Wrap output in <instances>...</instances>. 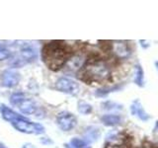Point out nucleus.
<instances>
[{
    "label": "nucleus",
    "instance_id": "nucleus-20",
    "mask_svg": "<svg viewBox=\"0 0 158 148\" xmlns=\"http://www.w3.org/2000/svg\"><path fill=\"white\" fill-rule=\"evenodd\" d=\"M8 64H9V66L12 67V69H14V68H20V67L25 66L27 64V62L19 56V53H13L12 56L9 58Z\"/></svg>",
    "mask_w": 158,
    "mask_h": 148
},
{
    "label": "nucleus",
    "instance_id": "nucleus-16",
    "mask_svg": "<svg viewBox=\"0 0 158 148\" xmlns=\"http://www.w3.org/2000/svg\"><path fill=\"white\" fill-rule=\"evenodd\" d=\"M133 82L138 87L144 86V71L140 64H136L135 66V77H133Z\"/></svg>",
    "mask_w": 158,
    "mask_h": 148
},
{
    "label": "nucleus",
    "instance_id": "nucleus-25",
    "mask_svg": "<svg viewBox=\"0 0 158 148\" xmlns=\"http://www.w3.org/2000/svg\"><path fill=\"white\" fill-rule=\"evenodd\" d=\"M139 43H140L141 47H143V48H148L150 47V42L146 41V39H140Z\"/></svg>",
    "mask_w": 158,
    "mask_h": 148
},
{
    "label": "nucleus",
    "instance_id": "nucleus-27",
    "mask_svg": "<svg viewBox=\"0 0 158 148\" xmlns=\"http://www.w3.org/2000/svg\"><path fill=\"white\" fill-rule=\"evenodd\" d=\"M22 148H37V147H35L33 144H31V143H25V144L22 146Z\"/></svg>",
    "mask_w": 158,
    "mask_h": 148
},
{
    "label": "nucleus",
    "instance_id": "nucleus-13",
    "mask_svg": "<svg viewBox=\"0 0 158 148\" xmlns=\"http://www.w3.org/2000/svg\"><path fill=\"white\" fill-rule=\"evenodd\" d=\"M100 137H101V130H100V128L96 125H89L83 131L82 138L85 141H87L89 144L98 141V139Z\"/></svg>",
    "mask_w": 158,
    "mask_h": 148
},
{
    "label": "nucleus",
    "instance_id": "nucleus-2",
    "mask_svg": "<svg viewBox=\"0 0 158 148\" xmlns=\"http://www.w3.org/2000/svg\"><path fill=\"white\" fill-rule=\"evenodd\" d=\"M79 73L83 80L88 82H105L112 77L110 65L100 57H87L85 65Z\"/></svg>",
    "mask_w": 158,
    "mask_h": 148
},
{
    "label": "nucleus",
    "instance_id": "nucleus-1",
    "mask_svg": "<svg viewBox=\"0 0 158 148\" xmlns=\"http://www.w3.org/2000/svg\"><path fill=\"white\" fill-rule=\"evenodd\" d=\"M72 53V49L63 42H51L43 48V59L52 70H58L63 67L66 59Z\"/></svg>",
    "mask_w": 158,
    "mask_h": 148
},
{
    "label": "nucleus",
    "instance_id": "nucleus-21",
    "mask_svg": "<svg viewBox=\"0 0 158 148\" xmlns=\"http://www.w3.org/2000/svg\"><path fill=\"white\" fill-rule=\"evenodd\" d=\"M102 109L108 112H114V111H122L123 109V106L122 104L116 103L114 101H105L102 103Z\"/></svg>",
    "mask_w": 158,
    "mask_h": 148
},
{
    "label": "nucleus",
    "instance_id": "nucleus-5",
    "mask_svg": "<svg viewBox=\"0 0 158 148\" xmlns=\"http://www.w3.org/2000/svg\"><path fill=\"white\" fill-rule=\"evenodd\" d=\"M54 87H56L57 91L67 94V95L70 96H76L78 95L79 91H80V85H79V83L76 82L74 79L66 76L59 77L56 81Z\"/></svg>",
    "mask_w": 158,
    "mask_h": 148
},
{
    "label": "nucleus",
    "instance_id": "nucleus-28",
    "mask_svg": "<svg viewBox=\"0 0 158 148\" xmlns=\"http://www.w3.org/2000/svg\"><path fill=\"white\" fill-rule=\"evenodd\" d=\"M153 132L158 133V121L155 122V126H154V128H153Z\"/></svg>",
    "mask_w": 158,
    "mask_h": 148
},
{
    "label": "nucleus",
    "instance_id": "nucleus-15",
    "mask_svg": "<svg viewBox=\"0 0 158 148\" xmlns=\"http://www.w3.org/2000/svg\"><path fill=\"white\" fill-rule=\"evenodd\" d=\"M100 121L105 126L113 127L121 125L123 118L122 116L117 115V113H105L101 117Z\"/></svg>",
    "mask_w": 158,
    "mask_h": 148
},
{
    "label": "nucleus",
    "instance_id": "nucleus-3",
    "mask_svg": "<svg viewBox=\"0 0 158 148\" xmlns=\"http://www.w3.org/2000/svg\"><path fill=\"white\" fill-rule=\"evenodd\" d=\"M87 61V56L82 52H72L66 59L62 67L63 71L68 74L79 73L85 65Z\"/></svg>",
    "mask_w": 158,
    "mask_h": 148
},
{
    "label": "nucleus",
    "instance_id": "nucleus-26",
    "mask_svg": "<svg viewBox=\"0 0 158 148\" xmlns=\"http://www.w3.org/2000/svg\"><path fill=\"white\" fill-rule=\"evenodd\" d=\"M105 148H127L126 144H122V145H106Z\"/></svg>",
    "mask_w": 158,
    "mask_h": 148
},
{
    "label": "nucleus",
    "instance_id": "nucleus-23",
    "mask_svg": "<svg viewBox=\"0 0 158 148\" xmlns=\"http://www.w3.org/2000/svg\"><path fill=\"white\" fill-rule=\"evenodd\" d=\"M12 51L5 43H0V61L7 60L12 56Z\"/></svg>",
    "mask_w": 158,
    "mask_h": 148
},
{
    "label": "nucleus",
    "instance_id": "nucleus-17",
    "mask_svg": "<svg viewBox=\"0 0 158 148\" xmlns=\"http://www.w3.org/2000/svg\"><path fill=\"white\" fill-rule=\"evenodd\" d=\"M65 148H92L90 144L80 137H73L69 143L64 144Z\"/></svg>",
    "mask_w": 158,
    "mask_h": 148
},
{
    "label": "nucleus",
    "instance_id": "nucleus-24",
    "mask_svg": "<svg viewBox=\"0 0 158 148\" xmlns=\"http://www.w3.org/2000/svg\"><path fill=\"white\" fill-rule=\"evenodd\" d=\"M40 141H41L42 144H44V145H51V144H52V143H53V141L49 137H48V136L41 137V138H40Z\"/></svg>",
    "mask_w": 158,
    "mask_h": 148
},
{
    "label": "nucleus",
    "instance_id": "nucleus-18",
    "mask_svg": "<svg viewBox=\"0 0 158 148\" xmlns=\"http://www.w3.org/2000/svg\"><path fill=\"white\" fill-rule=\"evenodd\" d=\"M29 96L26 93L21 92V91H17V92H13L9 97V102L12 106L14 107H18L20 104H21L25 99H27Z\"/></svg>",
    "mask_w": 158,
    "mask_h": 148
},
{
    "label": "nucleus",
    "instance_id": "nucleus-12",
    "mask_svg": "<svg viewBox=\"0 0 158 148\" xmlns=\"http://www.w3.org/2000/svg\"><path fill=\"white\" fill-rule=\"evenodd\" d=\"M131 113L132 116L136 117L138 120H140L142 121H147L148 120H150L151 116L148 113L144 108H143L142 104L140 103L139 100H135L131 105Z\"/></svg>",
    "mask_w": 158,
    "mask_h": 148
},
{
    "label": "nucleus",
    "instance_id": "nucleus-11",
    "mask_svg": "<svg viewBox=\"0 0 158 148\" xmlns=\"http://www.w3.org/2000/svg\"><path fill=\"white\" fill-rule=\"evenodd\" d=\"M0 115H1L4 121H6L10 123L15 122L20 120H23V118L26 117L25 116L21 115V113L14 111L13 109L9 108L6 105H4V104H0Z\"/></svg>",
    "mask_w": 158,
    "mask_h": 148
},
{
    "label": "nucleus",
    "instance_id": "nucleus-30",
    "mask_svg": "<svg viewBox=\"0 0 158 148\" xmlns=\"http://www.w3.org/2000/svg\"><path fill=\"white\" fill-rule=\"evenodd\" d=\"M155 66H156V69H157V71H158V61H155Z\"/></svg>",
    "mask_w": 158,
    "mask_h": 148
},
{
    "label": "nucleus",
    "instance_id": "nucleus-6",
    "mask_svg": "<svg viewBox=\"0 0 158 148\" xmlns=\"http://www.w3.org/2000/svg\"><path fill=\"white\" fill-rule=\"evenodd\" d=\"M56 123L59 130H61L64 132H68L76 127L77 118L72 113L67 111H62L56 115Z\"/></svg>",
    "mask_w": 158,
    "mask_h": 148
},
{
    "label": "nucleus",
    "instance_id": "nucleus-7",
    "mask_svg": "<svg viewBox=\"0 0 158 148\" xmlns=\"http://www.w3.org/2000/svg\"><path fill=\"white\" fill-rule=\"evenodd\" d=\"M21 80L20 73L15 69H5L0 74V85L7 89H13L17 87Z\"/></svg>",
    "mask_w": 158,
    "mask_h": 148
},
{
    "label": "nucleus",
    "instance_id": "nucleus-10",
    "mask_svg": "<svg viewBox=\"0 0 158 148\" xmlns=\"http://www.w3.org/2000/svg\"><path fill=\"white\" fill-rule=\"evenodd\" d=\"M42 107H40L36 101L33 100V99L30 97L25 99V100L18 106L19 111L21 112L23 115L34 116V117L37 115V113L39 112V110Z\"/></svg>",
    "mask_w": 158,
    "mask_h": 148
},
{
    "label": "nucleus",
    "instance_id": "nucleus-19",
    "mask_svg": "<svg viewBox=\"0 0 158 148\" xmlns=\"http://www.w3.org/2000/svg\"><path fill=\"white\" fill-rule=\"evenodd\" d=\"M122 88L121 85H114V86H104L97 89L95 91V96L96 97H100V98H104L107 97L109 94L112 92H115L117 90H120Z\"/></svg>",
    "mask_w": 158,
    "mask_h": 148
},
{
    "label": "nucleus",
    "instance_id": "nucleus-8",
    "mask_svg": "<svg viewBox=\"0 0 158 148\" xmlns=\"http://www.w3.org/2000/svg\"><path fill=\"white\" fill-rule=\"evenodd\" d=\"M18 47V53L27 63L34 62L38 57L37 47L33 43L28 42H22L20 43H14Z\"/></svg>",
    "mask_w": 158,
    "mask_h": 148
},
{
    "label": "nucleus",
    "instance_id": "nucleus-22",
    "mask_svg": "<svg viewBox=\"0 0 158 148\" xmlns=\"http://www.w3.org/2000/svg\"><path fill=\"white\" fill-rule=\"evenodd\" d=\"M77 111L81 113V115H90L93 112V107L89 103L85 101H79L77 103Z\"/></svg>",
    "mask_w": 158,
    "mask_h": 148
},
{
    "label": "nucleus",
    "instance_id": "nucleus-14",
    "mask_svg": "<svg viewBox=\"0 0 158 148\" xmlns=\"http://www.w3.org/2000/svg\"><path fill=\"white\" fill-rule=\"evenodd\" d=\"M125 143V135L118 130H112L106 135V145H122Z\"/></svg>",
    "mask_w": 158,
    "mask_h": 148
},
{
    "label": "nucleus",
    "instance_id": "nucleus-29",
    "mask_svg": "<svg viewBox=\"0 0 158 148\" xmlns=\"http://www.w3.org/2000/svg\"><path fill=\"white\" fill-rule=\"evenodd\" d=\"M0 148H8L6 145L4 144V143H2V142H0Z\"/></svg>",
    "mask_w": 158,
    "mask_h": 148
},
{
    "label": "nucleus",
    "instance_id": "nucleus-9",
    "mask_svg": "<svg viewBox=\"0 0 158 148\" xmlns=\"http://www.w3.org/2000/svg\"><path fill=\"white\" fill-rule=\"evenodd\" d=\"M110 51L118 59H127L131 56V48L130 44L123 41L111 42Z\"/></svg>",
    "mask_w": 158,
    "mask_h": 148
},
{
    "label": "nucleus",
    "instance_id": "nucleus-4",
    "mask_svg": "<svg viewBox=\"0 0 158 148\" xmlns=\"http://www.w3.org/2000/svg\"><path fill=\"white\" fill-rule=\"evenodd\" d=\"M11 125L16 130L26 133V134H35V135H41L44 134L46 130L43 125L39 122H34L30 121L28 117H25L23 120L17 121L15 122H12Z\"/></svg>",
    "mask_w": 158,
    "mask_h": 148
}]
</instances>
